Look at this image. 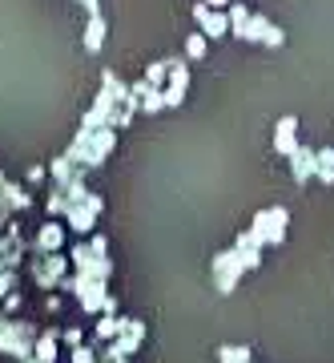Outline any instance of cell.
<instances>
[{"label": "cell", "mask_w": 334, "mask_h": 363, "mask_svg": "<svg viewBox=\"0 0 334 363\" xmlns=\"http://www.w3.org/2000/svg\"><path fill=\"white\" fill-rule=\"evenodd\" d=\"M113 145H117V130H93V138H89V150L81 154V162H77V166H81V169H93V166H101L105 157L113 154Z\"/></svg>", "instance_id": "6"}, {"label": "cell", "mask_w": 334, "mask_h": 363, "mask_svg": "<svg viewBox=\"0 0 334 363\" xmlns=\"http://www.w3.org/2000/svg\"><path fill=\"white\" fill-rule=\"evenodd\" d=\"M28 182H45V166H33V169H28Z\"/></svg>", "instance_id": "32"}, {"label": "cell", "mask_w": 334, "mask_h": 363, "mask_svg": "<svg viewBox=\"0 0 334 363\" xmlns=\"http://www.w3.org/2000/svg\"><path fill=\"white\" fill-rule=\"evenodd\" d=\"M185 89H190V69L181 65V61H173V65H169V81H166V105H173V109H178L181 101H185Z\"/></svg>", "instance_id": "8"}, {"label": "cell", "mask_w": 334, "mask_h": 363, "mask_svg": "<svg viewBox=\"0 0 334 363\" xmlns=\"http://www.w3.org/2000/svg\"><path fill=\"white\" fill-rule=\"evenodd\" d=\"M33 347H37V327L21 323V319H8L0 327V355H13L16 363L33 359Z\"/></svg>", "instance_id": "1"}, {"label": "cell", "mask_w": 334, "mask_h": 363, "mask_svg": "<svg viewBox=\"0 0 334 363\" xmlns=\"http://www.w3.org/2000/svg\"><path fill=\"white\" fill-rule=\"evenodd\" d=\"M49 174H52V186H61V190H64V186H69L73 178H81L85 169H81L69 154H61V157H52V162H49Z\"/></svg>", "instance_id": "12"}, {"label": "cell", "mask_w": 334, "mask_h": 363, "mask_svg": "<svg viewBox=\"0 0 334 363\" xmlns=\"http://www.w3.org/2000/svg\"><path fill=\"white\" fill-rule=\"evenodd\" d=\"M8 319H13V315H8V311H0V327H4V323H8Z\"/></svg>", "instance_id": "34"}, {"label": "cell", "mask_w": 334, "mask_h": 363, "mask_svg": "<svg viewBox=\"0 0 334 363\" xmlns=\"http://www.w3.org/2000/svg\"><path fill=\"white\" fill-rule=\"evenodd\" d=\"M242 259L234 255V250H221L218 259H214V283H218L221 295H230L234 286H238V279H242Z\"/></svg>", "instance_id": "5"}, {"label": "cell", "mask_w": 334, "mask_h": 363, "mask_svg": "<svg viewBox=\"0 0 334 363\" xmlns=\"http://www.w3.org/2000/svg\"><path fill=\"white\" fill-rule=\"evenodd\" d=\"M64 271H69V259H61V255H40V259H33V279H37V286H45V291L61 286Z\"/></svg>", "instance_id": "4"}, {"label": "cell", "mask_w": 334, "mask_h": 363, "mask_svg": "<svg viewBox=\"0 0 334 363\" xmlns=\"http://www.w3.org/2000/svg\"><path fill=\"white\" fill-rule=\"evenodd\" d=\"M206 4H209V9H230L234 0H206Z\"/></svg>", "instance_id": "33"}, {"label": "cell", "mask_w": 334, "mask_h": 363, "mask_svg": "<svg viewBox=\"0 0 334 363\" xmlns=\"http://www.w3.org/2000/svg\"><path fill=\"white\" fill-rule=\"evenodd\" d=\"M234 255L242 259L246 271H254L258 262H262V242L254 238V230H242V234H238V242H234Z\"/></svg>", "instance_id": "9"}, {"label": "cell", "mask_w": 334, "mask_h": 363, "mask_svg": "<svg viewBox=\"0 0 334 363\" xmlns=\"http://www.w3.org/2000/svg\"><path fill=\"white\" fill-rule=\"evenodd\" d=\"M274 150H278V154H294L298 150V117H282V121H278V133H274Z\"/></svg>", "instance_id": "11"}, {"label": "cell", "mask_w": 334, "mask_h": 363, "mask_svg": "<svg viewBox=\"0 0 334 363\" xmlns=\"http://www.w3.org/2000/svg\"><path fill=\"white\" fill-rule=\"evenodd\" d=\"M0 198H4V202H8V210H28L33 206V198L25 194V186H16V182H0Z\"/></svg>", "instance_id": "14"}, {"label": "cell", "mask_w": 334, "mask_h": 363, "mask_svg": "<svg viewBox=\"0 0 334 363\" xmlns=\"http://www.w3.org/2000/svg\"><path fill=\"white\" fill-rule=\"evenodd\" d=\"M226 16H230V33H242L246 21H250V9H246L242 0H234L230 9H226Z\"/></svg>", "instance_id": "20"}, {"label": "cell", "mask_w": 334, "mask_h": 363, "mask_svg": "<svg viewBox=\"0 0 334 363\" xmlns=\"http://www.w3.org/2000/svg\"><path fill=\"white\" fill-rule=\"evenodd\" d=\"M218 355H221V363H250V347H230V343H226Z\"/></svg>", "instance_id": "24"}, {"label": "cell", "mask_w": 334, "mask_h": 363, "mask_svg": "<svg viewBox=\"0 0 334 363\" xmlns=\"http://www.w3.org/2000/svg\"><path fill=\"white\" fill-rule=\"evenodd\" d=\"M286 222H290V214H286L282 206H270V210H258L250 230H254V238L262 247H278L286 238Z\"/></svg>", "instance_id": "2"}, {"label": "cell", "mask_w": 334, "mask_h": 363, "mask_svg": "<svg viewBox=\"0 0 334 363\" xmlns=\"http://www.w3.org/2000/svg\"><path fill=\"white\" fill-rule=\"evenodd\" d=\"M193 16H197V25H202L206 40H218V37L230 33V16L221 13V9H209L206 0H197V4H193Z\"/></svg>", "instance_id": "7"}, {"label": "cell", "mask_w": 334, "mask_h": 363, "mask_svg": "<svg viewBox=\"0 0 334 363\" xmlns=\"http://www.w3.org/2000/svg\"><path fill=\"white\" fill-rule=\"evenodd\" d=\"M89 247H93V255H97V259H105V255H109V242H105L101 234H97V238H93Z\"/></svg>", "instance_id": "29"}, {"label": "cell", "mask_w": 334, "mask_h": 363, "mask_svg": "<svg viewBox=\"0 0 334 363\" xmlns=\"http://www.w3.org/2000/svg\"><path fill=\"white\" fill-rule=\"evenodd\" d=\"M73 363H97V355H93V347L81 343V347H73Z\"/></svg>", "instance_id": "26"}, {"label": "cell", "mask_w": 334, "mask_h": 363, "mask_svg": "<svg viewBox=\"0 0 334 363\" xmlns=\"http://www.w3.org/2000/svg\"><path fill=\"white\" fill-rule=\"evenodd\" d=\"M206 49H209L206 33H193V37H185V61H206Z\"/></svg>", "instance_id": "18"}, {"label": "cell", "mask_w": 334, "mask_h": 363, "mask_svg": "<svg viewBox=\"0 0 334 363\" xmlns=\"http://www.w3.org/2000/svg\"><path fill=\"white\" fill-rule=\"evenodd\" d=\"M61 242H64V226L61 222H45L37 234V255H57Z\"/></svg>", "instance_id": "13"}, {"label": "cell", "mask_w": 334, "mask_h": 363, "mask_svg": "<svg viewBox=\"0 0 334 363\" xmlns=\"http://www.w3.org/2000/svg\"><path fill=\"white\" fill-rule=\"evenodd\" d=\"M169 65H173V61H154V65L145 69V81H149L154 89H161V85L169 81Z\"/></svg>", "instance_id": "21"}, {"label": "cell", "mask_w": 334, "mask_h": 363, "mask_svg": "<svg viewBox=\"0 0 334 363\" xmlns=\"http://www.w3.org/2000/svg\"><path fill=\"white\" fill-rule=\"evenodd\" d=\"M282 40H286V33H282L278 25H270V33H266V40H262V45H270V49H278Z\"/></svg>", "instance_id": "27"}, {"label": "cell", "mask_w": 334, "mask_h": 363, "mask_svg": "<svg viewBox=\"0 0 334 363\" xmlns=\"http://www.w3.org/2000/svg\"><path fill=\"white\" fill-rule=\"evenodd\" d=\"M105 33H109V25H105V16L101 13H93L89 16V25H85V49L97 52L105 45Z\"/></svg>", "instance_id": "15"}, {"label": "cell", "mask_w": 334, "mask_h": 363, "mask_svg": "<svg viewBox=\"0 0 334 363\" xmlns=\"http://www.w3.org/2000/svg\"><path fill=\"white\" fill-rule=\"evenodd\" d=\"M121 331H125V319H117L113 311H105V319L97 323V339H117Z\"/></svg>", "instance_id": "19"}, {"label": "cell", "mask_w": 334, "mask_h": 363, "mask_svg": "<svg viewBox=\"0 0 334 363\" xmlns=\"http://www.w3.org/2000/svg\"><path fill=\"white\" fill-rule=\"evenodd\" d=\"M16 291V271H0V298Z\"/></svg>", "instance_id": "25"}, {"label": "cell", "mask_w": 334, "mask_h": 363, "mask_svg": "<svg viewBox=\"0 0 334 363\" xmlns=\"http://www.w3.org/2000/svg\"><path fill=\"white\" fill-rule=\"evenodd\" d=\"M266 33H270V21L262 13H250V21H246V28L238 33L242 40H266Z\"/></svg>", "instance_id": "17"}, {"label": "cell", "mask_w": 334, "mask_h": 363, "mask_svg": "<svg viewBox=\"0 0 334 363\" xmlns=\"http://www.w3.org/2000/svg\"><path fill=\"white\" fill-rule=\"evenodd\" d=\"M101 210H105V202H101L97 194H89L85 202H77V206L64 210V226H69V230H77V234H89Z\"/></svg>", "instance_id": "3"}, {"label": "cell", "mask_w": 334, "mask_h": 363, "mask_svg": "<svg viewBox=\"0 0 334 363\" xmlns=\"http://www.w3.org/2000/svg\"><path fill=\"white\" fill-rule=\"evenodd\" d=\"M57 339H61V331H45V335H37L33 355H37L40 363H52V359H57Z\"/></svg>", "instance_id": "16"}, {"label": "cell", "mask_w": 334, "mask_h": 363, "mask_svg": "<svg viewBox=\"0 0 334 363\" xmlns=\"http://www.w3.org/2000/svg\"><path fill=\"white\" fill-rule=\"evenodd\" d=\"M314 178L326 182V186L334 182V150H318V174Z\"/></svg>", "instance_id": "22"}, {"label": "cell", "mask_w": 334, "mask_h": 363, "mask_svg": "<svg viewBox=\"0 0 334 363\" xmlns=\"http://www.w3.org/2000/svg\"><path fill=\"white\" fill-rule=\"evenodd\" d=\"M290 162H294V178L298 182H310L314 174H318V150H306V145H298L294 154H290Z\"/></svg>", "instance_id": "10"}, {"label": "cell", "mask_w": 334, "mask_h": 363, "mask_svg": "<svg viewBox=\"0 0 334 363\" xmlns=\"http://www.w3.org/2000/svg\"><path fill=\"white\" fill-rule=\"evenodd\" d=\"M21 307H25V298H21V295H4V311H8V315L21 311Z\"/></svg>", "instance_id": "28"}, {"label": "cell", "mask_w": 334, "mask_h": 363, "mask_svg": "<svg viewBox=\"0 0 334 363\" xmlns=\"http://www.w3.org/2000/svg\"><path fill=\"white\" fill-rule=\"evenodd\" d=\"M8 222H13V210H8V202H4V198H0V226H8Z\"/></svg>", "instance_id": "31"}, {"label": "cell", "mask_w": 334, "mask_h": 363, "mask_svg": "<svg viewBox=\"0 0 334 363\" xmlns=\"http://www.w3.org/2000/svg\"><path fill=\"white\" fill-rule=\"evenodd\" d=\"M64 343H69V347H81V331H77V327H73V331H64Z\"/></svg>", "instance_id": "30"}, {"label": "cell", "mask_w": 334, "mask_h": 363, "mask_svg": "<svg viewBox=\"0 0 334 363\" xmlns=\"http://www.w3.org/2000/svg\"><path fill=\"white\" fill-rule=\"evenodd\" d=\"M161 109H166V93L161 89H149L142 97V113H161Z\"/></svg>", "instance_id": "23"}]
</instances>
